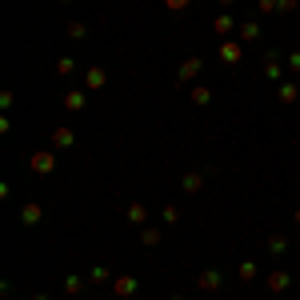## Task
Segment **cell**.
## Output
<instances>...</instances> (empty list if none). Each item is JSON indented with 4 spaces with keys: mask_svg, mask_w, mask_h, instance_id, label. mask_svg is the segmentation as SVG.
Wrapping results in <instances>:
<instances>
[{
    "mask_svg": "<svg viewBox=\"0 0 300 300\" xmlns=\"http://www.w3.org/2000/svg\"><path fill=\"white\" fill-rule=\"evenodd\" d=\"M268 288H272V292H284V288H288V276H284V272H272V276H268Z\"/></svg>",
    "mask_w": 300,
    "mask_h": 300,
    "instance_id": "1",
    "label": "cell"
},
{
    "mask_svg": "<svg viewBox=\"0 0 300 300\" xmlns=\"http://www.w3.org/2000/svg\"><path fill=\"white\" fill-rule=\"evenodd\" d=\"M216 284H220V276H216V272H204V276H200V288H204V292H212Z\"/></svg>",
    "mask_w": 300,
    "mask_h": 300,
    "instance_id": "2",
    "label": "cell"
},
{
    "mask_svg": "<svg viewBox=\"0 0 300 300\" xmlns=\"http://www.w3.org/2000/svg\"><path fill=\"white\" fill-rule=\"evenodd\" d=\"M220 56L232 64V60H240V48H236V44H224V48H220Z\"/></svg>",
    "mask_w": 300,
    "mask_h": 300,
    "instance_id": "3",
    "label": "cell"
},
{
    "mask_svg": "<svg viewBox=\"0 0 300 300\" xmlns=\"http://www.w3.org/2000/svg\"><path fill=\"white\" fill-rule=\"evenodd\" d=\"M36 220H40V208L28 204V208H24V224H36Z\"/></svg>",
    "mask_w": 300,
    "mask_h": 300,
    "instance_id": "4",
    "label": "cell"
},
{
    "mask_svg": "<svg viewBox=\"0 0 300 300\" xmlns=\"http://www.w3.org/2000/svg\"><path fill=\"white\" fill-rule=\"evenodd\" d=\"M116 292H120V296H128V292H132V280H128V276H120V280H116Z\"/></svg>",
    "mask_w": 300,
    "mask_h": 300,
    "instance_id": "5",
    "label": "cell"
},
{
    "mask_svg": "<svg viewBox=\"0 0 300 300\" xmlns=\"http://www.w3.org/2000/svg\"><path fill=\"white\" fill-rule=\"evenodd\" d=\"M280 100H284V104H292V100H296V84H284V92H280Z\"/></svg>",
    "mask_w": 300,
    "mask_h": 300,
    "instance_id": "6",
    "label": "cell"
},
{
    "mask_svg": "<svg viewBox=\"0 0 300 300\" xmlns=\"http://www.w3.org/2000/svg\"><path fill=\"white\" fill-rule=\"evenodd\" d=\"M128 220H136V224H140V220H144V208H140V204H132V208H128Z\"/></svg>",
    "mask_w": 300,
    "mask_h": 300,
    "instance_id": "7",
    "label": "cell"
},
{
    "mask_svg": "<svg viewBox=\"0 0 300 300\" xmlns=\"http://www.w3.org/2000/svg\"><path fill=\"white\" fill-rule=\"evenodd\" d=\"M32 164H36V168H40V172H48V168H52V156H36V160H32Z\"/></svg>",
    "mask_w": 300,
    "mask_h": 300,
    "instance_id": "8",
    "label": "cell"
},
{
    "mask_svg": "<svg viewBox=\"0 0 300 300\" xmlns=\"http://www.w3.org/2000/svg\"><path fill=\"white\" fill-rule=\"evenodd\" d=\"M164 4H168V8H184L188 0H164Z\"/></svg>",
    "mask_w": 300,
    "mask_h": 300,
    "instance_id": "9",
    "label": "cell"
}]
</instances>
